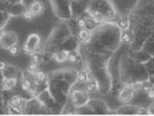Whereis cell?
<instances>
[{"label": "cell", "mask_w": 154, "mask_h": 116, "mask_svg": "<svg viewBox=\"0 0 154 116\" xmlns=\"http://www.w3.org/2000/svg\"><path fill=\"white\" fill-rule=\"evenodd\" d=\"M41 45V37L38 36V34L33 33L30 34L28 36L27 40L25 42V45H24L23 50L28 54H33V53L38 52V47Z\"/></svg>", "instance_id": "obj_1"}, {"label": "cell", "mask_w": 154, "mask_h": 116, "mask_svg": "<svg viewBox=\"0 0 154 116\" xmlns=\"http://www.w3.org/2000/svg\"><path fill=\"white\" fill-rule=\"evenodd\" d=\"M17 34L14 31H4L3 35L0 38V47L4 50H9L12 46L17 44Z\"/></svg>", "instance_id": "obj_2"}, {"label": "cell", "mask_w": 154, "mask_h": 116, "mask_svg": "<svg viewBox=\"0 0 154 116\" xmlns=\"http://www.w3.org/2000/svg\"><path fill=\"white\" fill-rule=\"evenodd\" d=\"M88 97H89L88 94H87L85 91L80 90V89L73 91V93L71 95L72 101H73L74 105L77 106L84 105L87 103V101H88Z\"/></svg>", "instance_id": "obj_3"}, {"label": "cell", "mask_w": 154, "mask_h": 116, "mask_svg": "<svg viewBox=\"0 0 154 116\" xmlns=\"http://www.w3.org/2000/svg\"><path fill=\"white\" fill-rule=\"evenodd\" d=\"M45 4L43 2L40 1V0H36L33 1V3L29 6V10L31 11V13L34 14V17H38L43 13L45 11Z\"/></svg>", "instance_id": "obj_4"}, {"label": "cell", "mask_w": 154, "mask_h": 116, "mask_svg": "<svg viewBox=\"0 0 154 116\" xmlns=\"http://www.w3.org/2000/svg\"><path fill=\"white\" fill-rule=\"evenodd\" d=\"M26 8L24 7V5L20 2V3H14L12 4L11 8L9 10V14L11 17H19V16H23L24 12H25Z\"/></svg>", "instance_id": "obj_5"}, {"label": "cell", "mask_w": 154, "mask_h": 116, "mask_svg": "<svg viewBox=\"0 0 154 116\" xmlns=\"http://www.w3.org/2000/svg\"><path fill=\"white\" fill-rule=\"evenodd\" d=\"M134 88L133 86L128 85L126 87H124L123 89H122V91L119 92V100L122 102H128L130 99L132 98V96L134 94Z\"/></svg>", "instance_id": "obj_6"}, {"label": "cell", "mask_w": 154, "mask_h": 116, "mask_svg": "<svg viewBox=\"0 0 154 116\" xmlns=\"http://www.w3.org/2000/svg\"><path fill=\"white\" fill-rule=\"evenodd\" d=\"M1 83H2V88L4 90H12L17 86V77H4Z\"/></svg>", "instance_id": "obj_7"}, {"label": "cell", "mask_w": 154, "mask_h": 116, "mask_svg": "<svg viewBox=\"0 0 154 116\" xmlns=\"http://www.w3.org/2000/svg\"><path fill=\"white\" fill-rule=\"evenodd\" d=\"M69 53V51H67V50H59V51H56L52 57H53V59L58 63H64L67 61Z\"/></svg>", "instance_id": "obj_8"}, {"label": "cell", "mask_w": 154, "mask_h": 116, "mask_svg": "<svg viewBox=\"0 0 154 116\" xmlns=\"http://www.w3.org/2000/svg\"><path fill=\"white\" fill-rule=\"evenodd\" d=\"M78 37L82 42H90L91 39V31L89 29L84 28V29H80L79 32H78Z\"/></svg>", "instance_id": "obj_9"}, {"label": "cell", "mask_w": 154, "mask_h": 116, "mask_svg": "<svg viewBox=\"0 0 154 116\" xmlns=\"http://www.w3.org/2000/svg\"><path fill=\"white\" fill-rule=\"evenodd\" d=\"M10 14L7 12H3V11H0V29H3L5 26H6L7 22L9 21V18H10Z\"/></svg>", "instance_id": "obj_10"}, {"label": "cell", "mask_w": 154, "mask_h": 116, "mask_svg": "<svg viewBox=\"0 0 154 116\" xmlns=\"http://www.w3.org/2000/svg\"><path fill=\"white\" fill-rule=\"evenodd\" d=\"M46 79V74L43 71L38 70L36 74H34V81L37 82V83H41V82L45 81Z\"/></svg>", "instance_id": "obj_11"}, {"label": "cell", "mask_w": 154, "mask_h": 116, "mask_svg": "<svg viewBox=\"0 0 154 116\" xmlns=\"http://www.w3.org/2000/svg\"><path fill=\"white\" fill-rule=\"evenodd\" d=\"M23 103V99L20 96H13L11 99H10V105H16V106H21Z\"/></svg>", "instance_id": "obj_12"}, {"label": "cell", "mask_w": 154, "mask_h": 116, "mask_svg": "<svg viewBox=\"0 0 154 116\" xmlns=\"http://www.w3.org/2000/svg\"><path fill=\"white\" fill-rule=\"evenodd\" d=\"M40 70V66H38V63H34V62H31L30 64L28 65L27 67V71L29 74H36V72Z\"/></svg>", "instance_id": "obj_13"}, {"label": "cell", "mask_w": 154, "mask_h": 116, "mask_svg": "<svg viewBox=\"0 0 154 116\" xmlns=\"http://www.w3.org/2000/svg\"><path fill=\"white\" fill-rule=\"evenodd\" d=\"M86 88H87V91H89V92H94L97 90V84H96V82L93 80H87Z\"/></svg>", "instance_id": "obj_14"}, {"label": "cell", "mask_w": 154, "mask_h": 116, "mask_svg": "<svg viewBox=\"0 0 154 116\" xmlns=\"http://www.w3.org/2000/svg\"><path fill=\"white\" fill-rule=\"evenodd\" d=\"M8 51L12 56H17L19 54V52H20V47H19V46L17 45V44H16V45H14L10 47L8 50Z\"/></svg>", "instance_id": "obj_15"}, {"label": "cell", "mask_w": 154, "mask_h": 116, "mask_svg": "<svg viewBox=\"0 0 154 116\" xmlns=\"http://www.w3.org/2000/svg\"><path fill=\"white\" fill-rule=\"evenodd\" d=\"M31 84H32V81L29 80L27 79H24L22 81H21V88L24 90V91H29V89H30L31 87Z\"/></svg>", "instance_id": "obj_16"}, {"label": "cell", "mask_w": 154, "mask_h": 116, "mask_svg": "<svg viewBox=\"0 0 154 116\" xmlns=\"http://www.w3.org/2000/svg\"><path fill=\"white\" fill-rule=\"evenodd\" d=\"M77 79L82 82H86L87 80H89V77L87 72L85 71H80L78 74H77Z\"/></svg>", "instance_id": "obj_17"}, {"label": "cell", "mask_w": 154, "mask_h": 116, "mask_svg": "<svg viewBox=\"0 0 154 116\" xmlns=\"http://www.w3.org/2000/svg\"><path fill=\"white\" fill-rule=\"evenodd\" d=\"M42 60V55L38 54V52H35L33 53V54H31V62H34V63H38L40 64V62Z\"/></svg>", "instance_id": "obj_18"}, {"label": "cell", "mask_w": 154, "mask_h": 116, "mask_svg": "<svg viewBox=\"0 0 154 116\" xmlns=\"http://www.w3.org/2000/svg\"><path fill=\"white\" fill-rule=\"evenodd\" d=\"M23 18H25L26 21H32V19L35 17H34V14L31 13L30 10H29V8H27L25 10V12H24V14H23Z\"/></svg>", "instance_id": "obj_19"}, {"label": "cell", "mask_w": 154, "mask_h": 116, "mask_svg": "<svg viewBox=\"0 0 154 116\" xmlns=\"http://www.w3.org/2000/svg\"><path fill=\"white\" fill-rule=\"evenodd\" d=\"M67 61L70 63H76L77 62V55L74 52H69V57H67Z\"/></svg>", "instance_id": "obj_20"}, {"label": "cell", "mask_w": 154, "mask_h": 116, "mask_svg": "<svg viewBox=\"0 0 154 116\" xmlns=\"http://www.w3.org/2000/svg\"><path fill=\"white\" fill-rule=\"evenodd\" d=\"M77 25L80 29H84L87 28V22H86V19L84 18H79L78 21H77Z\"/></svg>", "instance_id": "obj_21"}, {"label": "cell", "mask_w": 154, "mask_h": 116, "mask_svg": "<svg viewBox=\"0 0 154 116\" xmlns=\"http://www.w3.org/2000/svg\"><path fill=\"white\" fill-rule=\"evenodd\" d=\"M119 27H122V29H126L128 27V25H129V22H128L127 19H123L122 18V19H120V21H119Z\"/></svg>", "instance_id": "obj_22"}, {"label": "cell", "mask_w": 154, "mask_h": 116, "mask_svg": "<svg viewBox=\"0 0 154 116\" xmlns=\"http://www.w3.org/2000/svg\"><path fill=\"white\" fill-rule=\"evenodd\" d=\"M7 66H8V65L6 64V62L0 61V72H4L5 70H6Z\"/></svg>", "instance_id": "obj_23"}, {"label": "cell", "mask_w": 154, "mask_h": 116, "mask_svg": "<svg viewBox=\"0 0 154 116\" xmlns=\"http://www.w3.org/2000/svg\"><path fill=\"white\" fill-rule=\"evenodd\" d=\"M147 97L149 99H154V88H153V87L151 89H149L147 91Z\"/></svg>", "instance_id": "obj_24"}, {"label": "cell", "mask_w": 154, "mask_h": 116, "mask_svg": "<svg viewBox=\"0 0 154 116\" xmlns=\"http://www.w3.org/2000/svg\"><path fill=\"white\" fill-rule=\"evenodd\" d=\"M3 33H4L3 29H0V38H1V36L3 35Z\"/></svg>", "instance_id": "obj_25"}, {"label": "cell", "mask_w": 154, "mask_h": 116, "mask_svg": "<svg viewBox=\"0 0 154 116\" xmlns=\"http://www.w3.org/2000/svg\"><path fill=\"white\" fill-rule=\"evenodd\" d=\"M0 82H1V79H0Z\"/></svg>", "instance_id": "obj_26"}, {"label": "cell", "mask_w": 154, "mask_h": 116, "mask_svg": "<svg viewBox=\"0 0 154 116\" xmlns=\"http://www.w3.org/2000/svg\"><path fill=\"white\" fill-rule=\"evenodd\" d=\"M33 1H36V0H33Z\"/></svg>", "instance_id": "obj_27"}]
</instances>
